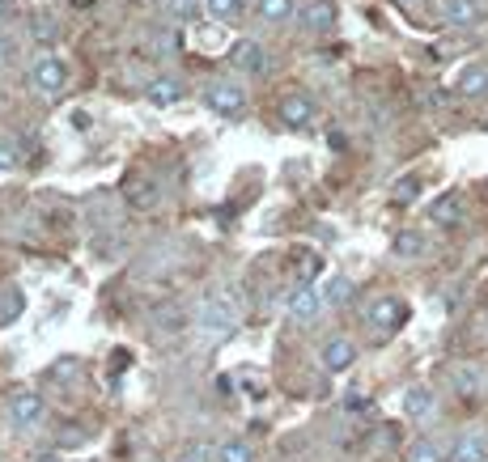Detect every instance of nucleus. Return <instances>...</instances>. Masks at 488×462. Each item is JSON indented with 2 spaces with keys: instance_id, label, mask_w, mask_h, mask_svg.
<instances>
[{
  "instance_id": "obj_4",
  "label": "nucleus",
  "mask_w": 488,
  "mask_h": 462,
  "mask_svg": "<svg viewBox=\"0 0 488 462\" xmlns=\"http://www.w3.org/2000/svg\"><path fill=\"white\" fill-rule=\"evenodd\" d=\"M30 85L39 90V94L47 98H60L68 90V68L60 56H39L30 64Z\"/></svg>"
},
{
  "instance_id": "obj_14",
  "label": "nucleus",
  "mask_w": 488,
  "mask_h": 462,
  "mask_svg": "<svg viewBox=\"0 0 488 462\" xmlns=\"http://www.w3.org/2000/svg\"><path fill=\"white\" fill-rule=\"evenodd\" d=\"M455 94L458 98H480L488 94V64H467L455 77Z\"/></svg>"
},
{
  "instance_id": "obj_19",
  "label": "nucleus",
  "mask_w": 488,
  "mask_h": 462,
  "mask_svg": "<svg viewBox=\"0 0 488 462\" xmlns=\"http://www.w3.org/2000/svg\"><path fill=\"white\" fill-rule=\"evenodd\" d=\"M404 415H412V420H424V415H433V395L424 390V386H412L404 395Z\"/></svg>"
},
{
  "instance_id": "obj_22",
  "label": "nucleus",
  "mask_w": 488,
  "mask_h": 462,
  "mask_svg": "<svg viewBox=\"0 0 488 462\" xmlns=\"http://www.w3.org/2000/svg\"><path fill=\"white\" fill-rule=\"evenodd\" d=\"M162 9L170 21H192V17L204 9V0H162Z\"/></svg>"
},
{
  "instance_id": "obj_23",
  "label": "nucleus",
  "mask_w": 488,
  "mask_h": 462,
  "mask_svg": "<svg viewBox=\"0 0 488 462\" xmlns=\"http://www.w3.org/2000/svg\"><path fill=\"white\" fill-rule=\"evenodd\" d=\"M455 390H458L463 398H475L480 390H484V382H480V373H475V369L458 365V369H455Z\"/></svg>"
},
{
  "instance_id": "obj_5",
  "label": "nucleus",
  "mask_w": 488,
  "mask_h": 462,
  "mask_svg": "<svg viewBox=\"0 0 488 462\" xmlns=\"http://www.w3.org/2000/svg\"><path fill=\"white\" fill-rule=\"evenodd\" d=\"M441 21L455 30H475L488 21V0H438Z\"/></svg>"
},
{
  "instance_id": "obj_10",
  "label": "nucleus",
  "mask_w": 488,
  "mask_h": 462,
  "mask_svg": "<svg viewBox=\"0 0 488 462\" xmlns=\"http://www.w3.org/2000/svg\"><path fill=\"white\" fill-rule=\"evenodd\" d=\"M124 200H128V208H136V212H149V208L162 204V187H158L153 178L136 175L124 183Z\"/></svg>"
},
{
  "instance_id": "obj_18",
  "label": "nucleus",
  "mask_w": 488,
  "mask_h": 462,
  "mask_svg": "<svg viewBox=\"0 0 488 462\" xmlns=\"http://www.w3.org/2000/svg\"><path fill=\"white\" fill-rule=\"evenodd\" d=\"M455 462H488V441L480 432H467L455 446Z\"/></svg>"
},
{
  "instance_id": "obj_3",
  "label": "nucleus",
  "mask_w": 488,
  "mask_h": 462,
  "mask_svg": "<svg viewBox=\"0 0 488 462\" xmlns=\"http://www.w3.org/2000/svg\"><path fill=\"white\" fill-rule=\"evenodd\" d=\"M204 107H209L212 115H226V119H234V115L246 111V90L238 85V81L217 77L209 90H204Z\"/></svg>"
},
{
  "instance_id": "obj_1",
  "label": "nucleus",
  "mask_w": 488,
  "mask_h": 462,
  "mask_svg": "<svg viewBox=\"0 0 488 462\" xmlns=\"http://www.w3.org/2000/svg\"><path fill=\"white\" fill-rule=\"evenodd\" d=\"M195 327L204 335H229L238 327V297L229 288H217L195 305Z\"/></svg>"
},
{
  "instance_id": "obj_17",
  "label": "nucleus",
  "mask_w": 488,
  "mask_h": 462,
  "mask_svg": "<svg viewBox=\"0 0 488 462\" xmlns=\"http://www.w3.org/2000/svg\"><path fill=\"white\" fill-rule=\"evenodd\" d=\"M450 454L438 446V441H429V437H421V441H412V446L404 449V462H446Z\"/></svg>"
},
{
  "instance_id": "obj_9",
  "label": "nucleus",
  "mask_w": 488,
  "mask_h": 462,
  "mask_svg": "<svg viewBox=\"0 0 488 462\" xmlns=\"http://www.w3.org/2000/svg\"><path fill=\"white\" fill-rule=\"evenodd\" d=\"M280 119H285V128L306 132V128H314L319 107H314V98H306V94H289L285 102H280Z\"/></svg>"
},
{
  "instance_id": "obj_26",
  "label": "nucleus",
  "mask_w": 488,
  "mask_h": 462,
  "mask_svg": "<svg viewBox=\"0 0 488 462\" xmlns=\"http://www.w3.org/2000/svg\"><path fill=\"white\" fill-rule=\"evenodd\" d=\"M416 195H421V178H416V175H407L404 183L395 187V204H412Z\"/></svg>"
},
{
  "instance_id": "obj_24",
  "label": "nucleus",
  "mask_w": 488,
  "mask_h": 462,
  "mask_svg": "<svg viewBox=\"0 0 488 462\" xmlns=\"http://www.w3.org/2000/svg\"><path fill=\"white\" fill-rule=\"evenodd\" d=\"M331 305H348L353 302V280H344V276H331L327 280V293H323Z\"/></svg>"
},
{
  "instance_id": "obj_8",
  "label": "nucleus",
  "mask_w": 488,
  "mask_h": 462,
  "mask_svg": "<svg viewBox=\"0 0 488 462\" xmlns=\"http://www.w3.org/2000/svg\"><path fill=\"white\" fill-rule=\"evenodd\" d=\"M9 415H13L17 429H34V424H43L47 403H43L39 390H13V398H9Z\"/></svg>"
},
{
  "instance_id": "obj_28",
  "label": "nucleus",
  "mask_w": 488,
  "mask_h": 462,
  "mask_svg": "<svg viewBox=\"0 0 488 462\" xmlns=\"http://www.w3.org/2000/svg\"><path fill=\"white\" fill-rule=\"evenodd\" d=\"M183 462H209V449L195 446V454H183Z\"/></svg>"
},
{
  "instance_id": "obj_11",
  "label": "nucleus",
  "mask_w": 488,
  "mask_h": 462,
  "mask_svg": "<svg viewBox=\"0 0 488 462\" xmlns=\"http://www.w3.org/2000/svg\"><path fill=\"white\" fill-rule=\"evenodd\" d=\"M429 217H433V225H441V229H455V225H463V217H467V204H463L458 192H446L441 200H433Z\"/></svg>"
},
{
  "instance_id": "obj_12",
  "label": "nucleus",
  "mask_w": 488,
  "mask_h": 462,
  "mask_svg": "<svg viewBox=\"0 0 488 462\" xmlns=\"http://www.w3.org/2000/svg\"><path fill=\"white\" fill-rule=\"evenodd\" d=\"M357 365V344L353 339H327L323 344V369L327 373H344Z\"/></svg>"
},
{
  "instance_id": "obj_30",
  "label": "nucleus",
  "mask_w": 488,
  "mask_h": 462,
  "mask_svg": "<svg viewBox=\"0 0 488 462\" xmlns=\"http://www.w3.org/2000/svg\"><path fill=\"white\" fill-rule=\"evenodd\" d=\"M4 56H9V38H0V60H4Z\"/></svg>"
},
{
  "instance_id": "obj_6",
  "label": "nucleus",
  "mask_w": 488,
  "mask_h": 462,
  "mask_svg": "<svg viewBox=\"0 0 488 462\" xmlns=\"http://www.w3.org/2000/svg\"><path fill=\"white\" fill-rule=\"evenodd\" d=\"M297 26L310 34H327L331 26H336V17H340V9H336V0H297Z\"/></svg>"
},
{
  "instance_id": "obj_16",
  "label": "nucleus",
  "mask_w": 488,
  "mask_h": 462,
  "mask_svg": "<svg viewBox=\"0 0 488 462\" xmlns=\"http://www.w3.org/2000/svg\"><path fill=\"white\" fill-rule=\"evenodd\" d=\"M145 98L153 102V107H175L183 98V85H179V77H158V81H149V90H145Z\"/></svg>"
},
{
  "instance_id": "obj_29",
  "label": "nucleus",
  "mask_w": 488,
  "mask_h": 462,
  "mask_svg": "<svg viewBox=\"0 0 488 462\" xmlns=\"http://www.w3.org/2000/svg\"><path fill=\"white\" fill-rule=\"evenodd\" d=\"M395 4H399V9H421L424 0H395Z\"/></svg>"
},
{
  "instance_id": "obj_21",
  "label": "nucleus",
  "mask_w": 488,
  "mask_h": 462,
  "mask_svg": "<svg viewBox=\"0 0 488 462\" xmlns=\"http://www.w3.org/2000/svg\"><path fill=\"white\" fill-rule=\"evenodd\" d=\"M399 259H421L424 255V238L421 234H412V229H404V234H395V246H390Z\"/></svg>"
},
{
  "instance_id": "obj_20",
  "label": "nucleus",
  "mask_w": 488,
  "mask_h": 462,
  "mask_svg": "<svg viewBox=\"0 0 488 462\" xmlns=\"http://www.w3.org/2000/svg\"><path fill=\"white\" fill-rule=\"evenodd\" d=\"M255 13H260L268 26H280V21H289V17L297 13V0H260Z\"/></svg>"
},
{
  "instance_id": "obj_13",
  "label": "nucleus",
  "mask_w": 488,
  "mask_h": 462,
  "mask_svg": "<svg viewBox=\"0 0 488 462\" xmlns=\"http://www.w3.org/2000/svg\"><path fill=\"white\" fill-rule=\"evenodd\" d=\"M319 310H323V297L314 293L310 285H297L293 288V297H289V314L297 322H314L319 319Z\"/></svg>"
},
{
  "instance_id": "obj_15",
  "label": "nucleus",
  "mask_w": 488,
  "mask_h": 462,
  "mask_svg": "<svg viewBox=\"0 0 488 462\" xmlns=\"http://www.w3.org/2000/svg\"><path fill=\"white\" fill-rule=\"evenodd\" d=\"M246 9H251V0H204V13H209L212 21H221V26L243 21Z\"/></svg>"
},
{
  "instance_id": "obj_31",
  "label": "nucleus",
  "mask_w": 488,
  "mask_h": 462,
  "mask_svg": "<svg viewBox=\"0 0 488 462\" xmlns=\"http://www.w3.org/2000/svg\"><path fill=\"white\" fill-rule=\"evenodd\" d=\"M73 4H77V9H90V4H94V0H73Z\"/></svg>"
},
{
  "instance_id": "obj_27",
  "label": "nucleus",
  "mask_w": 488,
  "mask_h": 462,
  "mask_svg": "<svg viewBox=\"0 0 488 462\" xmlns=\"http://www.w3.org/2000/svg\"><path fill=\"white\" fill-rule=\"evenodd\" d=\"M13 161H17V153L9 149V141H0V170H9Z\"/></svg>"
},
{
  "instance_id": "obj_2",
  "label": "nucleus",
  "mask_w": 488,
  "mask_h": 462,
  "mask_svg": "<svg viewBox=\"0 0 488 462\" xmlns=\"http://www.w3.org/2000/svg\"><path fill=\"white\" fill-rule=\"evenodd\" d=\"M407 302H399V297H374V302L365 305V322H370V331H378V335H395L399 327L407 322Z\"/></svg>"
},
{
  "instance_id": "obj_25",
  "label": "nucleus",
  "mask_w": 488,
  "mask_h": 462,
  "mask_svg": "<svg viewBox=\"0 0 488 462\" xmlns=\"http://www.w3.org/2000/svg\"><path fill=\"white\" fill-rule=\"evenodd\" d=\"M217 458L221 462H255V449L246 446V441H229V446H221Z\"/></svg>"
},
{
  "instance_id": "obj_7",
  "label": "nucleus",
  "mask_w": 488,
  "mask_h": 462,
  "mask_svg": "<svg viewBox=\"0 0 488 462\" xmlns=\"http://www.w3.org/2000/svg\"><path fill=\"white\" fill-rule=\"evenodd\" d=\"M268 51H263V43H255V38H238L234 47H229V68L234 73H251V77H260V73H268Z\"/></svg>"
}]
</instances>
